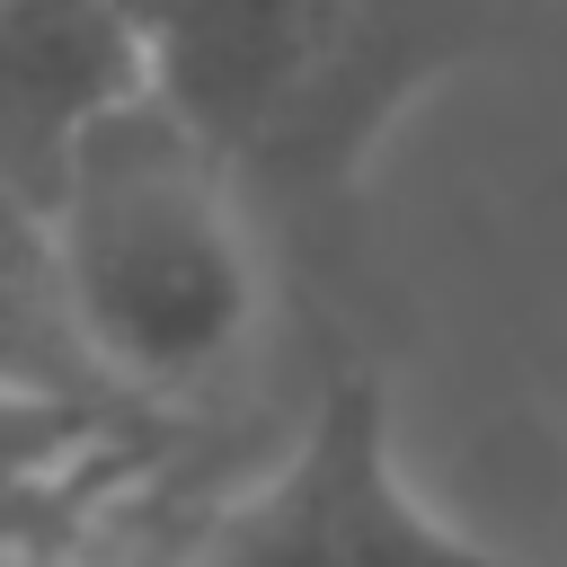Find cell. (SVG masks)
<instances>
[{"instance_id": "5", "label": "cell", "mask_w": 567, "mask_h": 567, "mask_svg": "<svg viewBox=\"0 0 567 567\" xmlns=\"http://www.w3.org/2000/svg\"><path fill=\"white\" fill-rule=\"evenodd\" d=\"M0 399H44V408L115 416L106 381L89 372V354L71 337L44 213L18 204V195H0Z\"/></svg>"}, {"instance_id": "4", "label": "cell", "mask_w": 567, "mask_h": 567, "mask_svg": "<svg viewBox=\"0 0 567 567\" xmlns=\"http://www.w3.org/2000/svg\"><path fill=\"white\" fill-rule=\"evenodd\" d=\"M151 97V44L133 0H0V195H53L62 159Z\"/></svg>"}, {"instance_id": "1", "label": "cell", "mask_w": 567, "mask_h": 567, "mask_svg": "<svg viewBox=\"0 0 567 567\" xmlns=\"http://www.w3.org/2000/svg\"><path fill=\"white\" fill-rule=\"evenodd\" d=\"M44 239L71 337L115 408L204 399L266 319L257 195L159 89L62 159Z\"/></svg>"}, {"instance_id": "6", "label": "cell", "mask_w": 567, "mask_h": 567, "mask_svg": "<svg viewBox=\"0 0 567 567\" xmlns=\"http://www.w3.org/2000/svg\"><path fill=\"white\" fill-rule=\"evenodd\" d=\"M9 567H71V558H9Z\"/></svg>"}, {"instance_id": "2", "label": "cell", "mask_w": 567, "mask_h": 567, "mask_svg": "<svg viewBox=\"0 0 567 567\" xmlns=\"http://www.w3.org/2000/svg\"><path fill=\"white\" fill-rule=\"evenodd\" d=\"M151 89L257 213H337L372 151L496 35L487 0H133Z\"/></svg>"}, {"instance_id": "3", "label": "cell", "mask_w": 567, "mask_h": 567, "mask_svg": "<svg viewBox=\"0 0 567 567\" xmlns=\"http://www.w3.org/2000/svg\"><path fill=\"white\" fill-rule=\"evenodd\" d=\"M186 567H540V558L452 523L399 461L381 372L337 363L301 434L204 514Z\"/></svg>"}]
</instances>
